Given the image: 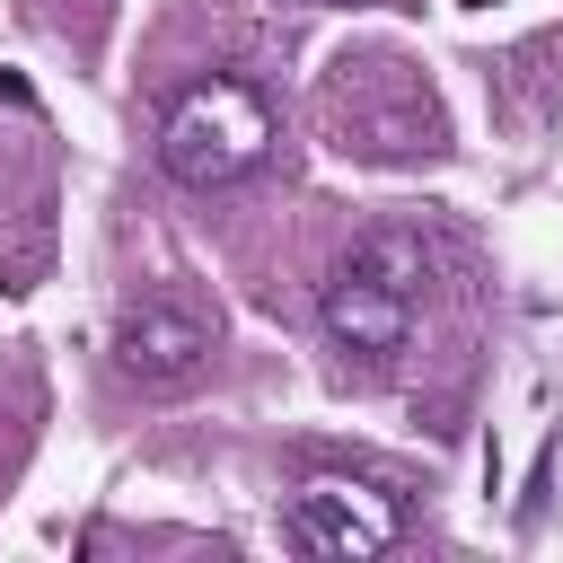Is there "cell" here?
Listing matches in <instances>:
<instances>
[{"label":"cell","instance_id":"3","mask_svg":"<svg viewBox=\"0 0 563 563\" xmlns=\"http://www.w3.org/2000/svg\"><path fill=\"white\" fill-rule=\"evenodd\" d=\"M114 361L141 387H176V378H194L211 361V317L194 299H167V290L158 299H132L123 325H114Z\"/></svg>","mask_w":563,"mask_h":563},{"label":"cell","instance_id":"4","mask_svg":"<svg viewBox=\"0 0 563 563\" xmlns=\"http://www.w3.org/2000/svg\"><path fill=\"white\" fill-rule=\"evenodd\" d=\"M317 317H325L334 352H361V361H387V352H405V343H413V299H405V290L361 282V273H334V282H325V299H317Z\"/></svg>","mask_w":563,"mask_h":563},{"label":"cell","instance_id":"1","mask_svg":"<svg viewBox=\"0 0 563 563\" xmlns=\"http://www.w3.org/2000/svg\"><path fill=\"white\" fill-rule=\"evenodd\" d=\"M264 150H273V106L246 79H202L158 123V167L176 185H202V194L211 185H238L246 167H264Z\"/></svg>","mask_w":563,"mask_h":563},{"label":"cell","instance_id":"2","mask_svg":"<svg viewBox=\"0 0 563 563\" xmlns=\"http://www.w3.org/2000/svg\"><path fill=\"white\" fill-rule=\"evenodd\" d=\"M282 537L299 554H325V563H369L405 537V501L369 475H308L282 510Z\"/></svg>","mask_w":563,"mask_h":563},{"label":"cell","instance_id":"5","mask_svg":"<svg viewBox=\"0 0 563 563\" xmlns=\"http://www.w3.org/2000/svg\"><path fill=\"white\" fill-rule=\"evenodd\" d=\"M334 273H361V282H378V290L422 299V282H431V246H422L413 229H361V238L343 246V264H334Z\"/></svg>","mask_w":563,"mask_h":563}]
</instances>
